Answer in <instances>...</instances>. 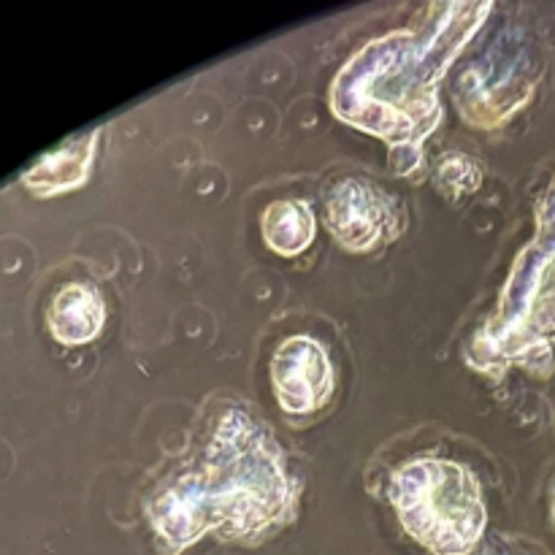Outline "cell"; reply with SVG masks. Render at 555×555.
I'll use <instances>...</instances> for the list:
<instances>
[{
  "instance_id": "cell-1",
  "label": "cell",
  "mask_w": 555,
  "mask_h": 555,
  "mask_svg": "<svg viewBox=\"0 0 555 555\" xmlns=\"http://www.w3.org/2000/svg\"><path fill=\"white\" fill-rule=\"evenodd\" d=\"M282 453L269 431L228 410L211 437L209 455L171 477L152 496L150 520L160 542L177 553L209 529L233 537L260 534L291 515Z\"/></svg>"
},
{
  "instance_id": "cell-6",
  "label": "cell",
  "mask_w": 555,
  "mask_h": 555,
  "mask_svg": "<svg viewBox=\"0 0 555 555\" xmlns=\"http://www.w3.org/2000/svg\"><path fill=\"white\" fill-rule=\"evenodd\" d=\"M106 323V304L87 282H68L47 307V328L63 347H81L95 339Z\"/></svg>"
},
{
  "instance_id": "cell-3",
  "label": "cell",
  "mask_w": 555,
  "mask_h": 555,
  "mask_svg": "<svg viewBox=\"0 0 555 555\" xmlns=\"http://www.w3.org/2000/svg\"><path fill=\"white\" fill-rule=\"evenodd\" d=\"M390 502L401 526L437 555H469L486 529L480 486L466 466L417 459L390 480Z\"/></svg>"
},
{
  "instance_id": "cell-7",
  "label": "cell",
  "mask_w": 555,
  "mask_h": 555,
  "mask_svg": "<svg viewBox=\"0 0 555 555\" xmlns=\"http://www.w3.org/2000/svg\"><path fill=\"white\" fill-rule=\"evenodd\" d=\"M95 141L98 130L68 139L65 144H60L57 150L38 157V160L22 173V184H25L33 195H38V198H52V195H63L68 193V190H76L79 184H85L87 171H90Z\"/></svg>"
},
{
  "instance_id": "cell-4",
  "label": "cell",
  "mask_w": 555,
  "mask_h": 555,
  "mask_svg": "<svg viewBox=\"0 0 555 555\" xmlns=\"http://www.w3.org/2000/svg\"><path fill=\"white\" fill-rule=\"evenodd\" d=\"M271 385L280 406L291 415L318 412L334 393V366L320 341L293 336L271 358Z\"/></svg>"
},
{
  "instance_id": "cell-9",
  "label": "cell",
  "mask_w": 555,
  "mask_h": 555,
  "mask_svg": "<svg viewBox=\"0 0 555 555\" xmlns=\"http://www.w3.org/2000/svg\"><path fill=\"white\" fill-rule=\"evenodd\" d=\"M439 182L448 188V193H464V190L477 188L480 171H477L475 163L466 160V157H453V160H448L439 168Z\"/></svg>"
},
{
  "instance_id": "cell-10",
  "label": "cell",
  "mask_w": 555,
  "mask_h": 555,
  "mask_svg": "<svg viewBox=\"0 0 555 555\" xmlns=\"http://www.w3.org/2000/svg\"><path fill=\"white\" fill-rule=\"evenodd\" d=\"M553 518H555V499H553Z\"/></svg>"
},
{
  "instance_id": "cell-5",
  "label": "cell",
  "mask_w": 555,
  "mask_h": 555,
  "mask_svg": "<svg viewBox=\"0 0 555 555\" xmlns=\"http://www.w3.org/2000/svg\"><path fill=\"white\" fill-rule=\"evenodd\" d=\"M396 204L363 179H347L328 195L325 222L347 249H369L401 231Z\"/></svg>"
},
{
  "instance_id": "cell-2",
  "label": "cell",
  "mask_w": 555,
  "mask_h": 555,
  "mask_svg": "<svg viewBox=\"0 0 555 555\" xmlns=\"http://www.w3.org/2000/svg\"><path fill=\"white\" fill-rule=\"evenodd\" d=\"M461 43L393 33L358 54L334 90L336 114L385 139H423L437 122L434 85Z\"/></svg>"
},
{
  "instance_id": "cell-8",
  "label": "cell",
  "mask_w": 555,
  "mask_h": 555,
  "mask_svg": "<svg viewBox=\"0 0 555 555\" xmlns=\"http://www.w3.org/2000/svg\"><path fill=\"white\" fill-rule=\"evenodd\" d=\"M314 228V215L301 201H276L263 215L266 244L285 258H296L312 244Z\"/></svg>"
}]
</instances>
